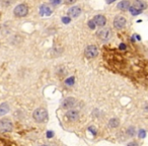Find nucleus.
<instances>
[{
    "label": "nucleus",
    "instance_id": "f257e3e1",
    "mask_svg": "<svg viewBox=\"0 0 148 146\" xmlns=\"http://www.w3.org/2000/svg\"><path fill=\"white\" fill-rule=\"evenodd\" d=\"M33 117L37 122L42 123V122H44V121H46V120H47L48 113H47V111H46L45 109H43V108H39V109H37L35 112H34Z\"/></svg>",
    "mask_w": 148,
    "mask_h": 146
},
{
    "label": "nucleus",
    "instance_id": "f03ea898",
    "mask_svg": "<svg viewBox=\"0 0 148 146\" xmlns=\"http://www.w3.org/2000/svg\"><path fill=\"white\" fill-rule=\"evenodd\" d=\"M27 12H29V8H27V6L25 4L17 5V6L14 8V10H13L14 15H15V16H17V17L25 16V15L27 14Z\"/></svg>",
    "mask_w": 148,
    "mask_h": 146
},
{
    "label": "nucleus",
    "instance_id": "7ed1b4c3",
    "mask_svg": "<svg viewBox=\"0 0 148 146\" xmlns=\"http://www.w3.org/2000/svg\"><path fill=\"white\" fill-rule=\"evenodd\" d=\"M12 123L9 120H0V132H9L12 130Z\"/></svg>",
    "mask_w": 148,
    "mask_h": 146
},
{
    "label": "nucleus",
    "instance_id": "20e7f679",
    "mask_svg": "<svg viewBox=\"0 0 148 146\" xmlns=\"http://www.w3.org/2000/svg\"><path fill=\"white\" fill-rule=\"evenodd\" d=\"M126 23H127L126 19L121 16V15H118V16H116L115 19H114V25H115V27L118 29H122L123 27H125Z\"/></svg>",
    "mask_w": 148,
    "mask_h": 146
},
{
    "label": "nucleus",
    "instance_id": "39448f33",
    "mask_svg": "<svg viewBox=\"0 0 148 146\" xmlns=\"http://www.w3.org/2000/svg\"><path fill=\"white\" fill-rule=\"evenodd\" d=\"M84 54L87 58H95L97 56L99 51H97V48L95 47V46L90 45V46H88V47H86V49H85V51H84Z\"/></svg>",
    "mask_w": 148,
    "mask_h": 146
},
{
    "label": "nucleus",
    "instance_id": "423d86ee",
    "mask_svg": "<svg viewBox=\"0 0 148 146\" xmlns=\"http://www.w3.org/2000/svg\"><path fill=\"white\" fill-rule=\"evenodd\" d=\"M97 37L103 41H108L112 37V32L110 29H103L97 32Z\"/></svg>",
    "mask_w": 148,
    "mask_h": 146
},
{
    "label": "nucleus",
    "instance_id": "0eeeda50",
    "mask_svg": "<svg viewBox=\"0 0 148 146\" xmlns=\"http://www.w3.org/2000/svg\"><path fill=\"white\" fill-rule=\"evenodd\" d=\"M75 104H76V101H75L74 97H67L62 103V108L65 110H70L75 107Z\"/></svg>",
    "mask_w": 148,
    "mask_h": 146
},
{
    "label": "nucleus",
    "instance_id": "6e6552de",
    "mask_svg": "<svg viewBox=\"0 0 148 146\" xmlns=\"http://www.w3.org/2000/svg\"><path fill=\"white\" fill-rule=\"evenodd\" d=\"M66 118L70 122H76L79 119V113L75 110H69L66 114Z\"/></svg>",
    "mask_w": 148,
    "mask_h": 146
},
{
    "label": "nucleus",
    "instance_id": "1a4fd4ad",
    "mask_svg": "<svg viewBox=\"0 0 148 146\" xmlns=\"http://www.w3.org/2000/svg\"><path fill=\"white\" fill-rule=\"evenodd\" d=\"M80 13H81V9H80V7H78V6H73V7H71V8H69V10H68V14L71 17L79 16Z\"/></svg>",
    "mask_w": 148,
    "mask_h": 146
},
{
    "label": "nucleus",
    "instance_id": "9d476101",
    "mask_svg": "<svg viewBox=\"0 0 148 146\" xmlns=\"http://www.w3.org/2000/svg\"><path fill=\"white\" fill-rule=\"evenodd\" d=\"M93 21H95V25H99V27H103V25H106V23H107V19H106V17L103 16V15H97V16L95 17V19H93Z\"/></svg>",
    "mask_w": 148,
    "mask_h": 146
},
{
    "label": "nucleus",
    "instance_id": "9b49d317",
    "mask_svg": "<svg viewBox=\"0 0 148 146\" xmlns=\"http://www.w3.org/2000/svg\"><path fill=\"white\" fill-rule=\"evenodd\" d=\"M131 6L133 7V8L142 10V9L146 8V3H144L143 1H141V0H135V1L131 4Z\"/></svg>",
    "mask_w": 148,
    "mask_h": 146
},
{
    "label": "nucleus",
    "instance_id": "f8f14e48",
    "mask_svg": "<svg viewBox=\"0 0 148 146\" xmlns=\"http://www.w3.org/2000/svg\"><path fill=\"white\" fill-rule=\"evenodd\" d=\"M130 7H131V3H130V1H128V0L121 1V2L118 4V8H119L120 10H128V9H130Z\"/></svg>",
    "mask_w": 148,
    "mask_h": 146
},
{
    "label": "nucleus",
    "instance_id": "ddd939ff",
    "mask_svg": "<svg viewBox=\"0 0 148 146\" xmlns=\"http://www.w3.org/2000/svg\"><path fill=\"white\" fill-rule=\"evenodd\" d=\"M40 12L42 15H50L52 13V8L48 4H44L40 8Z\"/></svg>",
    "mask_w": 148,
    "mask_h": 146
},
{
    "label": "nucleus",
    "instance_id": "4468645a",
    "mask_svg": "<svg viewBox=\"0 0 148 146\" xmlns=\"http://www.w3.org/2000/svg\"><path fill=\"white\" fill-rule=\"evenodd\" d=\"M8 111H9V107L6 103H3L0 105V116H3L5 114H7Z\"/></svg>",
    "mask_w": 148,
    "mask_h": 146
},
{
    "label": "nucleus",
    "instance_id": "2eb2a0df",
    "mask_svg": "<svg viewBox=\"0 0 148 146\" xmlns=\"http://www.w3.org/2000/svg\"><path fill=\"white\" fill-rule=\"evenodd\" d=\"M0 146H14V144H12L5 137H3V136L0 135Z\"/></svg>",
    "mask_w": 148,
    "mask_h": 146
},
{
    "label": "nucleus",
    "instance_id": "dca6fc26",
    "mask_svg": "<svg viewBox=\"0 0 148 146\" xmlns=\"http://www.w3.org/2000/svg\"><path fill=\"white\" fill-rule=\"evenodd\" d=\"M119 120L118 119H112L111 121L109 122V125L111 126L112 128H117L119 126Z\"/></svg>",
    "mask_w": 148,
    "mask_h": 146
},
{
    "label": "nucleus",
    "instance_id": "f3484780",
    "mask_svg": "<svg viewBox=\"0 0 148 146\" xmlns=\"http://www.w3.org/2000/svg\"><path fill=\"white\" fill-rule=\"evenodd\" d=\"M0 2L2 4V6L6 7V6H9L12 2V0H0Z\"/></svg>",
    "mask_w": 148,
    "mask_h": 146
},
{
    "label": "nucleus",
    "instance_id": "a211bd4d",
    "mask_svg": "<svg viewBox=\"0 0 148 146\" xmlns=\"http://www.w3.org/2000/svg\"><path fill=\"white\" fill-rule=\"evenodd\" d=\"M88 25H89V27H90V29H95V21H88Z\"/></svg>",
    "mask_w": 148,
    "mask_h": 146
},
{
    "label": "nucleus",
    "instance_id": "6ab92c4d",
    "mask_svg": "<svg viewBox=\"0 0 148 146\" xmlns=\"http://www.w3.org/2000/svg\"><path fill=\"white\" fill-rule=\"evenodd\" d=\"M76 1V0H65V3H67V4H72V3H74Z\"/></svg>",
    "mask_w": 148,
    "mask_h": 146
},
{
    "label": "nucleus",
    "instance_id": "aec40b11",
    "mask_svg": "<svg viewBox=\"0 0 148 146\" xmlns=\"http://www.w3.org/2000/svg\"><path fill=\"white\" fill-rule=\"evenodd\" d=\"M73 80L74 78H70L69 80H67V84H73Z\"/></svg>",
    "mask_w": 148,
    "mask_h": 146
},
{
    "label": "nucleus",
    "instance_id": "412c9836",
    "mask_svg": "<svg viewBox=\"0 0 148 146\" xmlns=\"http://www.w3.org/2000/svg\"><path fill=\"white\" fill-rule=\"evenodd\" d=\"M69 21H70V19H67V17H64V19H63V23H68Z\"/></svg>",
    "mask_w": 148,
    "mask_h": 146
},
{
    "label": "nucleus",
    "instance_id": "4be33fe9",
    "mask_svg": "<svg viewBox=\"0 0 148 146\" xmlns=\"http://www.w3.org/2000/svg\"><path fill=\"white\" fill-rule=\"evenodd\" d=\"M128 146H139L137 143H135V142H132V143H129L128 144Z\"/></svg>",
    "mask_w": 148,
    "mask_h": 146
},
{
    "label": "nucleus",
    "instance_id": "5701e85b",
    "mask_svg": "<svg viewBox=\"0 0 148 146\" xmlns=\"http://www.w3.org/2000/svg\"><path fill=\"white\" fill-rule=\"evenodd\" d=\"M144 136H145V133H144L143 131H142V132H140V137H142V138H143Z\"/></svg>",
    "mask_w": 148,
    "mask_h": 146
},
{
    "label": "nucleus",
    "instance_id": "b1692460",
    "mask_svg": "<svg viewBox=\"0 0 148 146\" xmlns=\"http://www.w3.org/2000/svg\"><path fill=\"white\" fill-rule=\"evenodd\" d=\"M120 48H121L122 50H124V49H125V48H126V45H124V44H122V45L120 46Z\"/></svg>",
    "mask_w": 148,
    "mask_h": 146
},
{
    "label": "nucleus",
    "instance_id": "393cba45",
    "mask_svg": "<svg viewBox=\"0 0 148 146\" xmlns=\"http://www.w3.org/2000/svg\"><path fill=\"white\" fill-rule=\"evenodd\" d=\"M114 1H116V0H107V2H108V3H113Z\"/></svg>",
    "mask_w": 148,
    "mask_h": 146
}]
</instances>
